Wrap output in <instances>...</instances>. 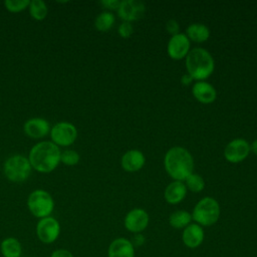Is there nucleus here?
Masks as SVG:
<instances>
[{
	"label": "nucleus",
	"mask_w": 257,
	"mask_h": 257,
	"mask_svg": "<svg viewBox=\"0 0 257 257\" xmlns=\"http://www.w3.org/2000/svg\"><path fill=\"white\" fill-rule=\"evenodd\" d=\"M186 68L193 79L204 81L213 73L215 62L209 51L196 47L191 49L186 56Z\"/></svg>",
	"instance_id": "3"
},
{
	"label": "nucleus",
	"mask_w": 257,
	"mask_h": 257,
	"mask_svg": "<svg viewBox=\"0 0 257 257\" xmlns=\"http://www.w3.org/2000/svg\"><path fill=\"white\" fill-rule=\"evenodd\" d=\"M190 40L184 33H178L173 35L167 46L168 54L171 58L179 60L187 56L190 51Z\"/></svg>",
	"instance_id": "12"
},
{
	"label": "nucleus",
	"mask_w": 257,
	"mask_h": 257,
	"mask_svg": "<svg viewBox=\"0 0 257 257\" xmlns=\"http://www.w3.org/2000/svg\"><path fill=\"white\" fill-rule=\"evenodd\" d=\"M114 21H115V18L111 12L103 11L96 16L94 20V26L98 31L105 32L113 26Z\"/></svg>",
	"instance_id": "22"
},
{
	"label": "nucleus",
	"mask_w": 257,
	"mask_h": 257,
	"mask_svg": "<svg viewBox=\"0 0 257 257\" xmlns=\"http://www.w3.org/2000/svg\"><path fill=\"white\" fill-rule=\"evenodd\" d=\"M220 205L211 197H205L201 199L193 209L192 219L196 221L200 226H212L220 217Z\"/></svg>",
	"instance_id": "4"
},
{
	"label": "nucleus",
	"mask_w": 257,
	"mask_h": 257,
	"mask_svg": "<svg viewBox=\"0 0 257 257\" xmlns=\"http://www.w3.org/2000/svg\"><path fill=\"white\" fill-rule=\"evenodd\" d=\"M192 93L198 101L205 104L212 103L217 97V92L214 86L206 81H197L194 83Z\"/></svg>",
	"instance_id": "16"
},
{
	"label": "nucleus",
	"mask_w": 257,
	"mask_h": 257,
	"mask_svg": "<svg viewBox=\"0 0 257 257\" xmlns=\"http://www.w3.org/2000/svg\"><path fill=\"white\" fill-rule=\"evenodd\" d=\"M30 4L29 0H6L4 2L5 8L13 13H17V12H21L24 9L28 8Z\"/></svg>",
	"instance_id": "25"
},
{
	"label": "nucleus",
	"mask_w": 257,
	"mask_h": 257,
	"mask_svg": "<svg viewBox=\"0 0 257 257\" xmlns=\"http://www.w3.org/2000/svg\"><path fill=\"white\" fill-rule=\"evenodd\" d=\"M192 80H193V78L187 73V74H185V75L182 76L181 82H182L184 85H188V84H190V83L192 82Z\"/></svg>",
	"instance_id": "32"
},
{
	"label": "nucleus",
	"mask_w": 257,
	"mask_h": 257,
	"mask_svg": "<svg viewBox=\"0 0 257 257\" xmlns=\"http://www.w3.org/2000/svg\"><path fill=\"white\" fill-rule=\"evenodd\" d=\"M131 242L133 243L134 247L135 246H138V247L142 246L145 243V236L143 234H141V233H138V234H136L134 236V238H133V240Z\"/></svg>",
	"instance_id": "31"
},
{
	"label": "nucleus",
	"mask_w": 257,
	"mask_h": 257,
	"mask_svg": "<svg viewBox=\"0 0 257 257\" xmlns=\"http://www.w3.org/2000/svg\"><path fill=\"white\" fill-rule=\"evenodd\" d=\"M79 155L73 150H65L60 154V162L66 166H74L79 162Z\"/></svg>",
	"instance_id": "26"
},
{
	"label": "nucleus",
	"mask_w": 257,
	"mask_h": 257,
	"mask_svg": "<svg viewBox=\"0 0 257 257\" xmlns=\"http://www.w3.org/2000/svg\"><path fill=\"white\" fill-rule=\"evenodd\" d=\"M185 185L187 190L189 189L193 193H199L205 188V181L199 174L192 173L185 180Z\"/></svg>",
	"instance_id": "24"
},
{
	"label": "nucleus",
	"mask_w": 257,
	"mask_h": 257,
	"mask_svg": "<svg viewBox=\"0 0 257 257\" xmlns=\"http://www.w3.org/2000/svg\"><path fill=\"white\" fill-rule=\"evenodd\" d=\"M27 206L30 213L37 218L49 217L54 209V201L51 195L44 190H35L30 193L27 199Z\"/></svg>",
	"instance_id": "6"
},
{
	"label": "nucleus",
	"mask_w": 257,
	"mask_h": 257,
	"mask_svg": "<svg viewBox=\"0 0 257 257\" xmlns=\"http://www.w3.org/2000/svg\"><path fill=\"white\" fill-rule=\"evenodd\" d=\"M187 195L186 185L181 181H174L170 183L165 189V199L169 204L176 205L181 203Z\"/></svg>",
	"instance_id": "18"
},
{
	"label": "nucleus",
	"mask_w": 257,
	"mask_h": 257,
	"mask_svg": "<svg viewBox=\"0 0 257 257\" xmlns=\"http://www.w3.org/2000/svg\"><path fill=\"white\" fill-rule=\"evenodd\" d=\"M52 143L57 147H68L72 145L77 138V130L74 124L67 121H60L54 124L50 130Z\"/></svg>",
	"instance_id": "7"
},
{
	"label": "nucleus",
	"mask_w": 257,
	"mask_h": 257,
	"mask_svg": "<svg viewBox=\"0 0 257 257\" xmlns=\"http://www.w3.org/2000/svg\"><path fill=\"white\" fill-rule=\"evenodd\" d=\"M0 249L4 257H20L22 253V246L14 237L5 238L1 242Z\"/></svg>",
	"instance_id": "20"
},
{
	"label": "nucleus",
	"mask_w": 257,
	"mask_h": 257,
	"mask_svg": "<svg viewBox=\"0 0 257 257\" xmlns=\"http://www.w3.org/2000/svg\"><path fill=\"white\" fill-rule=\"evenodd\" d=\"M186 35L189 40L194 42H205L210 37L209 28L202 23H192L186 29Z\"/></svg>",
	"instance_id": "19"
},
{
	"label": "nucleus",
	"mask_w": 257,
	"mask_h": 257,
	"mask_svg": "<svg viewBox=\"0 0 257 257\" xmlns=\"http://www.w3.org/2000/svg\"><path fill=\"white\" fill-rule=\"evenodd\" d=\"M117 32L118 34L122 37V38H128L133 32H134V27L132 25L131 22H125L123 21L117 28Z\"/></svg>",
	"instance_id": "27"
},
{
	"label": "nucleus",
	"mask_w": 257,
	"mask_h": 257,
	"mask_svg": "<svg viewBox=\"0 0 257 257\" xmlns=\"http://www.w3.org/2000/svg\"><path fill=\"white\" fill-rule=\"evenodd\" d=\"M204 237H205L204 230L202 226H200L197 223L189 224L186 228H184L183 234H182L183 243L185 244L186 247L191 249H195L199 247L203 243Z\"/></svg>",
	"instance_id": "14"
},
{
	"label": "nucleus",
	"mask_w": 257,
	"mask_h": 257,
	"mask_svg": "<svg viewBox=\"0 0 257 257\" xmlns=\"http://www.w3.org/2000/svg\"><path fill=\"white\" fill-rule=\"evenodd\" d=\"M24 133L32 139H41L50 133V124L43 117H32L26 120L23 125Z\"/></svg>",
	"instance_id": "13"
},
{
	"label": "nucleus",
	"mask_w": 257,
	"mask_h": 257,
	"mask_svg": "<svg viewBox=\"0 0 257 257\" xmlns=\"http://www.w3.org/2000/svg\"><path fill=\"white\" fill-rule=\"evenodd\" d=\"M145 4L139 0H123L117 9V14L120 19L125 22L136 21L142 18L145 14Z\"/></svg>",
	"instance_id": "11"
},
{
	"label": "nucleus",
	"mask_w": 257,
	"mask_h": 257,
	"mask_svg": "<svg viewBox=\"0 0 257 257\" xmlns=\"http://www.w3.org/2000/svg\"><path fill=\"white\" fill-rule=\"evenodd\" d=\"M146 159L144 154L139 150H130L121 157V167L126 172H137L145 165Z\"/></svg>",
	"instance_id": "17"
},
{
	"label": "nucleus",
	"mask_w": 257,
	"mask_h": 257,
	"mask_svg": "<svg viewBox=\"0 0 257 257\" xmlns=\"http://www.w3.org/2000/svg\"><path fill=\"white\" fill-rule=\"evenodd\" d=\"M250 153V144L244 139L231 141L224 150V157L229 163L237 164L244 161Z\"/></svg>",
	"instance_id": "9"
},
{
	"label": "nucleus",
	"mask_w": 257,
	"mask_h": 257,
	"mask_svg": "<svg viewBox=\"0 0 257 257\" xmlns=\"http://www.w3.org/2000/svg\"><path fill=\"white\" fill-rule=\"evenodd\" d=\"M250 151H252L255 155H257V140H255V141L250 145Z\"/></svg>",
	"instance_id": "33"
},
{
	"label": "nucleus",
	"mask_w": 257,
	"mask_h": 257,
	"mask_svg": "<svg viewBox=\"0 0 257 257\" xmlns=\"http://www.w3.org/2000/svg\"><path fill=\"white\" fill-rule=\"evenodd\" d=\"M60 150L52 142L43 141L36 144L29 152L31 167L40 173H50L60 163Z\"/></svg>",
	"instance_id": "1"
},
{
	"label": "nucleus",
	"mask_w": 257,
	"mask_h": 257,
	"mask_svg": "<svg viewBox=\"0 0 257 257\" xmlns=\"http://www.w3.org/2000/svg\"><path fill=\"white\" fill-rule=\"evenodd\" d=\"M29 13L35 20H43L48 13V8L42 0H32L28 6Z\"/></svg>",
	"instance_id": "23"
},
{
	"label": "nucleus",
	"mask_w": 257,
	"mask_h": 257,
	"mask_svg": "<svg viewBox=\"0 0 257 257\" xmlns=\"http://www.w3.org/2000/svg\"><path fill=\"white\" fill-rule=\"evenodd\" d=\"M29 160L21 155H15L8 158L4 163L5 177L14 183H21L28 179L31 173Z\"/></svg>",
	"instance_id": "5"
},
{
	"label": "nucleus",
	"mask_w": 257,
	"mask_h": 257,
	"mask_svg": "<svg viewBox=\"0 0 257 257\" xmlns=\"http://www.w3.org/2000/svg\"><path fill=\"white\" fill-rule=\"evenodd\" d=\"M50 257H73V255L66 249H57L52 252Z\"/></svg>",
	"instance_id": "30"
},
{
	"label": "nucleus",
	"mask_w": 257,
	"mask_h": 257,
	"mask_svg": "<svg viewBox=\"0 0 257 257\" xmlns=\"http://www.w3.org/2000/svg\"><path fill=\"white\" fill-rule=\"evenodd\" d=\"M108 257H135V247L133 243L125 238H116L108 246Z\"/></svg>",
	"instance_id": "15"
},
{
	"label": "nucleus",
	"mask_w": 257,
	"mask_h": 257,
	"mask_svg": "<svg viewBox=\"0 0 257 257\" xmlns=\"http://www.w3.org/2000/svg\"><path fill=\"white\" fill-rule=\"evenodd\" d=\"M100 4L104 7V8H107L109 10H117L118 9V6L120 4V1L118 0H102L100 1Z\"/></svg>",
	"instance_id": "29"
},
{
	"label": "nucleus",
	"mask_w": 257,
	"mask_h": 257,
	"mask_svg": "<svg viewBox=\"0 0 257 257\" xmlns=\"http://www.w3.org/2000/svg\"><path fill=\"white\" fill-rule=\"evenodd\" d=\"M166 29L167 31L173 35H176L178 33H180V26H179V23L175 20V19H170L167 24H166Z\"/></svg>",
	"instance_id": "28"
},
{
	"label": "nucleus",
	"mask_w": 257,
	"mask_h": 257,
	"mask_svg": "<svg viewBox=\"0 0 257 257\" xmlns=\"http://www.w3.org/2000/svg\"><path fill=\"white\" fill-rule=\"evenodd\" d=\"M191 221L192 215L185 210L175 211L169 217V223L175 229H184L191 224Z\"/></svg>",
	"instance_id": "21"
},
{
	"label": "nucleus",
	"mask_w": 257,
	"mask_h": 257,
	"mask_svg": "<svg viewBox=\"0 0 257 257\" xmlns=\"http://www.w3.org/2000/svg\"><path fill=\"white\" fill-rule=\"evenodd\" d=\"M164 165L167 173L175 181H185L193 173L194 160L188 150L173 147L165 155Z\"/></svg>",
	"instance_id": "2"
},
{
	"label": "nucleus",
	"mask_w": 257,
	"mask_h": 257,
	"mask_svg": "<svg viewBox=\"0 0 257 257\" xmlns=\"http://www.w3.org/2000/svg\"><path fill=\"white\" fill-rule=\"evenodd\" d=\"M60 225L53 217H45L38 221L36 226V235L44 244L53 243L59 236Z\"/></svg>",
	"instance_id": "8"
},
{
	"label": "nucleus",
	"mask_w": 257,
	"mask_h": 257,
	"mask_svg": "<svg viewBox=\"0 0 257 257\" xmlns=\"http://www.w3.org/2000/svg\"><path fill=\"white\" fill-rule=\"evenodd\" d=\"M150 217L147 211L141 208L131 210L124 217L123 224L127 231L138 234L142 233L149 225Z\"/></svg>",
	"instance_id": "10"
}]
</instances>
